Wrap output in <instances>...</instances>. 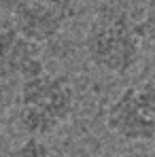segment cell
Wrapping results in <instances>:
<instances>
[{
    "mask_svg": "<svg viewBox=\"0 0 155 157\" xmlns=\"http://www.w3.org/2000/svg\"><path fill=\"white\" fill-rule=\"evenodd\" d=\"M145 49L140 19L123 4H108L91 19L85 53L94 68L113 77H128L140 64Z\"/></svg>",
    "mask_w": 155,
    "mask_h": 157,
    "instance_id": "1",
    "label": "cell"
},
{
    "mask_svg": "<svg viewBox=\"0 0 155 157\" xmlns=\"http://www.w3.org/2000/svg\"><path fill=\"white\" fill-rule=\"evenodd\" d=\"M75 87L62 75L41 72L21 81L17 94V121L26 136L47 138L66 125L75 113Z\"/></svg>",
    "mask_w": 155,
    "mask_h": 157,
    "instance_id": "2",
    "label": "cell"
},
{
    "mask_svg": "<svg viewBox=\"0 0 155 157\" xmlns=\"http://www.w3.org/2000/svg\"><path fill=\"white\" fill-rule=\"evenodd\" d=\"M106 130L123 142L145 144L155 140V83L128 85L106 108Z\"/></svg>",
    "mask_w": 155,
    "mask_h": 157,
    "instance_id": "3",
    "label": "cell"
},
{
    "mask_svg": "<svg viewBox=\"0 0 155 157\" xmlns=\"http://www.w3.org/2000/svg\"><path fill=\"white\" fill-rule=\"evenodd\" d=\"M9 11L13 26L43 45L70 26L77 15V0H9Z\"/></svg>",
    "mask_w": 155,
    "mask_h": 157,
    "instance_id": "4",
    "label": "cell"
},
{
    "mask_svg": "<svg viewBox=\"0 0 155 157\" xmlns=\"http://www.w3.org/2000/svg\"><path fill=\"white\" fill-rule=\"evenodd\" d=\"M45 72L41 45L13 26L0 28V81H28Z\"/></svg>",
    "mask_w": 155,
    "mask_h": 157,
    "instance_id": "5",
    "label": "cell"
},
{
    "mask_svg": "<svg viewBox=\"0 0 155 157\" xmlns=\"http://www.w3.org/2000/svg\"><path fill=\"white\" fill-rule=\"evenodd\" d=\"M9 157H60L51 147L45 142V138L28 136L24 142H19Z\"/></svg>",
    "mask_w": 155,
    "mask_h": 157,
    "instance_id": "6",
    "label": "cell"
},
{
    "mask_svg": "<svg viewBox=\"0 0 155 157\" xmlns=\"http://www.w3.org/2000/svg\"><path fill=\"white\" fill-rule=\"evenodd\" d=\"M140 30H142V40L145 49L155 55V0H147L142 15H140Z\"/></svg>",
    "mask_w": 155,
    "mask_h": 157,
    "instance_id": "7",
    "label": "cell"
},
{
    "mask_svg": "<svg viewBox=\"0 0 155 157\" xmlns=\"http://www.w3.org/2000/svg\"><path fill=\"white\" fill-rule=\"evenodd\" d=\"M77 2H96V0H77Z\"/></svg>",
    "mask_w": 155,
    "mask_h": 157,
    "instance_id": "8",
    "label": "cell"
},
{
    "mask_svg": "<svg viewBox=\"0 0 155 157\" xmlns=\"http://www.w3.org/2000/svg\"><path fill=\"white\" fill-rule=\"evenodd\" d=\"M0 157H4V153H2V151H0Z\"/></svg>",
    "mask_w": 155,
    "mask_h": 157,
    "instance_id": "9",
    "label": "cell"
}]
</instances>
